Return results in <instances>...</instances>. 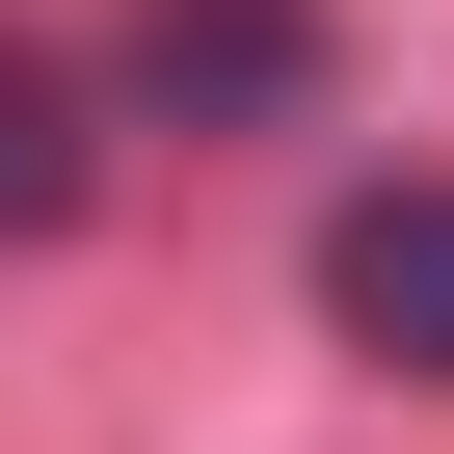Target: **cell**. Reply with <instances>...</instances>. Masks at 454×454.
Listing matches in <instances>:
<instances>
[{"instance_id": "cell-1", "label": "cell", "mask_w": 454, "mask_h": 454, "mask_svg": "<svg viewBox=\"0 0 454 454\" xmlns=\"http://www.w3.org/2000/svg\"><path fill=\"white\" fill-rule=\"evenodd\" d=\"M321 321L401 348V374H454V187H348L321 214Z\"/></svg>"}, {"instance_id": "cell-2", "label": "cell", "mask_w": 454, "mask_h": 454, "mask_svg": "<svg viewBox=\"0 0 454 454\" xmlns=\"http://www.w3.org/2000/svg\"><path fill=\"white\" fill-rule=\"evenodd\" d=\"M134 54H160V107H268L294 81V0H160Z\"/></svg>"}, {"instance_id": "cell-3", "label": "cell", "mask_w": 454, "mask_h": 454, "mask_svg": "<svg viewBox=\"0 0 454 454\" xmlns=\"http://www.w3.org/2000/svg\"><path fill=\"white\" fill-rule=\"evenodd\" d=\"M54 214H81V81L0 54V241H54Z\"/></svg>"}]
</instances>
